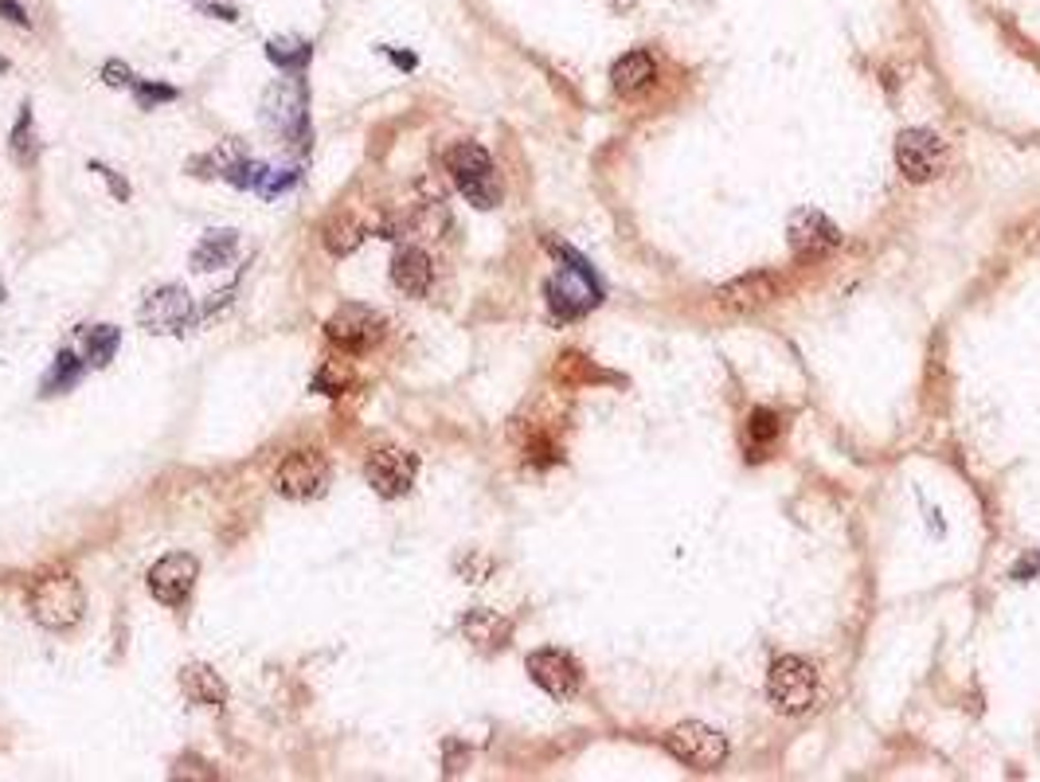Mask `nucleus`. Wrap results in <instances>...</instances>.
<instances>
[{
  "label": "nucleus",
  "mask_w": 1040,
  "mask_h": 782,
  "mask_svg": "<svg viewBox=\"0 0 1040 782\" xmlns=\"http://www.w3.org/2000/svg\"><path fill=\"white\" fill-rule=\"evenodd\" d=\"M258 121L270 138L282 141L290 153L305 157L313 146V126H310V78L305 71H282V78L262 90L258 103Z\"/></svg>",
  "instance_id": "obj_1"
},
{
  "label": "nucleus",
  "mask_w": 1040,
  "mask_h": 782,
  "mask_svg": "<svg viewBox=\"0 0 1040 782\" xmlns=\"http://www.w3.org/2000/svg\"><path fill=\"white\" fill-rule=\"evenodd\" d=\"M28 614L35 619V626L43 630H75L86 614V594L71 571H47L28 587Z\"/></svg>",
  "instance_id": "obj_2"
},
{
  "label": "nucleus",
  "mask_w": 1040,
  "mask_h": 782,
  "mask_svg": "<svg viewBox=\"0 0 1040 782\" xmlns=\"http://www.w3.org/2000/svg\"><path fill=\"white\" fill-rule=\"evenodd\" d=\"M447 172L454 176L458 192H462L465 200H470L473 207H482V212H490V207L501 204V176H497V164H493V157L485 153L478 141H458V146H450L447 153Z\"/></svg>",
  "instance_id": "obj_3"
},
{
  "label": "nucleus",
  "mask_w": 1040,
  "mask_h": 782,
  "mask_svg": "<svg viewBox=\"0 0 1040 782\" xmlns=\"http://www.w3.org/2000/svg\"><path fill=\"white\" fill-rule=\"evenodd\" d=\"M766 697L779 713L802 716L814 708L817 700V669L806 657H779L766 673Z\"/></svg>",
  "instance_id": "obj_4"
},
{
  "label": "nucleus",
  "mask_w": 1040,
  "mask_h": 782,
  "mask_svg": "<svg viewBox=\"0 0 1040 782\" xmlns=\"http://www.w3.org/2000/svg\"><path fill=\"white\" fill-rule=\"evenodd\" d=\"M196 318H200L196 301H192V293L176 282H164V286H157V290H149L146 301H141V310H138L141 329H149V333H157V336H181L184 329L196 325Z\"/></svg>",
  "instance_id": "obj_5"
},
{
  "label": "nucleus",
  "mask_w": 1040,
  "mask_h": 782,
  "mask_svg": "<svg viewBox=\"0 0 1040 782\" xmlns=\"http://www.w3.org/2000/svg\"><path fill=\"white\" fill-rule=\"evenodd\" d=\"M559 255L568 258L571 267H564L548 282V306H551V313H556V318H564V321L583 318L594 301H599V286H594V275H591V267H587L583 258L571 255V250H559Z\"/></svg>",
  "instance_id": "obj_6"
},
{
  "label": "nucleus",
  "mask_w": 1040,
  "mask_h": 782,
  "mask_svg": "<svg viewBox=\"0 0 1040 782\" xmlns=\"http://www.w3.org/2000/svg\"><path fill=\"white\" fill-rule=\"evenodd\" d=\"M384 313L361 306V301H344L341 310H333V318L325 321V336L341 353H368L372 344L384 341Z\"/></svg>",
  "instance_id": "obj_7"
},
{
  "label": "nucleus",
  "mask_w": 1040,
  "mask_h": 782,
  "mask_svg": "<svg viewBox=\"0 0 1040 782\" xmlns=\"http://www.w3.org/2000/svg\"><path fill=\"white\" fill-rule=\"evenodd\" d=\"M665 751L677 763L693 767V771H716L728 759V740L716 728H708V724L685 720L665 736Z\"/></svg>",
  "instance_id": "obj_8"
},
{
  "label": "nucleus",
  "mask_w": 1040,
  "mask_h": 782,
  "mask_svg": "<svg viewBox=\"0 0 1040 782\" xmlns=\"http://www.w3.org/2000/svg\"><path fill=\"white\" fill-rule=\"evenodd\" d=\"M329 478H333V470L321 450H293L278 465L275 490L290 501H318L329 490Z\"/></svg>",
  "instance_id": "obj_9"
},
{
  "label": "nucleus",
  "mask_w": 1040,
  "mask_h": 782,
  "mask_svg": "<svg viewBox=\"0 0 1040 782\" xmlns=\"http://www.w3.org/2000/svg\"><path fill=\"white\" fill-rule=\"evenodd\" d=\"M200 579V559L192 551H169L149 568L146 587L161 607H184L196 591Z\"/></svg>",
  "instance_id": "obj_10"
},
{
  "label": "nucleus",
  "mask_w": 1040,
  "mask_h": 782,
  "mask_svg": "<svg viewBox=\"0 0 1040 782\" xmlns=\"http://www.w3.org/2000/svg\"><path fill=\"white\" fill-rule=\"evenodd\" d=\"M896 164L912 184L935 181L939 172L946 169V146L935 129H903L900 141H896Z\"/></svg>",
  "instance_id": "obj_11"
},
{
  "label": "nucleus",
  "mask_w": 1040,
  "mask_h": 782,
  "mask_svg": "<svg viewBox=\"0 0 1040 782\" xmlns=\"http://www.w3.org/2000/svg\"><path fill=\"white\" fill-rule=\"evenodd\" d=\"M364 478L384 501H396L404 493H411L415 478H419V458L404 447H379L364 462Z\"/></svg>",
  "instance_id": "obj_12"
},
{
  "label": "nucleus",
  "mask_w": 1040,
  "mask_h": 782,
  "mask_svg": "<svg viewBox=\"0 0 1040 782\" xmlns=\"http://www.w3.org/2000/svg\"><path fill=\"white\" fill-rule=\"evenodd\" d=\"M786 243H791V250L802 258L829 255V250L841 247V227H837L826 212H817V207H798V212L786 219Z\"/></svg>",
  "instance_id": "obj_13"
},
{
  "label": "nucleus",
  "mask_w": 1040,
  "mask_h": 782,
  "mask_svg": "<svg viewBox=\"0 0 1040 782\" xmlns=\"http://www.w3.org/2000/svg\"><path fill=\"white\" fill-rule=\"evenodd\" d=\"M525 669L528 677H533V685H540L544 693L556 700L576 697L579 685H583V669H579L576 657L564 654V650H536V654H528Z\"/></svg>",
  "instance_id": "obj_14"
},
{
  "label": "nucleus",
  "mask_w": 1040,
  "mask_h": 782,
  "mask_svg": "<svg viewBox=\"0 0 1040 782\" xmlns=\"http://www.w3.org/2000/svg\"><path fill=\"white\" fill-rule=\"evenodd\" d=\"M774 298H779V282H774L771 275H743V278H731L728 286H720V290H716V306H720V310H731V313L766 310V306H771Z\"/></svg>",
  "instance_id": "obj_15"
},
{
  "label": "nucleus",
  "mask_w": 1040,
  "mask_h": 782,
  "mask_svg": "<svg viewBox=\"0 0 1040 782\" xmlns=\"http://www.w3.org/2000/svg\"><path fill=\"white\" fill-rule=\"evenodd\" d=\"M462 634L473 650L497 654V650H505L508 645V638H513V622H508L505 614L490 611V607H473V611H465V619H462Z\"/></svg>",
  "instance_id": "obj_16"
},
{
  "label": "nucleus",
  "mask_w": 1040,
  "mask_h": 782,
  "mask_svg": "<svg viewBox=\"0 0 1040 782\" xmlns=\"http://www.w3.org/2000/svg\"><path fill=\"white\" fill-rule=\"evenodd\" d=\"M392 282L396 290H404L407 298H427L430 282H435V267H430V255L422 247H399L392 258Z\"/></svg>",
  "instance_id": "obj_17"
},
{
  "label": "nucleus",
  "mask_w": 1040,
  "mask_h": 782,
  "mask_svg": "<svg viewBox=\"0 0 1040 782\" xmlns=\"http://www.w3.org/2000/svg\"><path fill=\"white\" fill-rule=\"evenodd\" d=\"M239 255V232L235 227H212V232L200 235V243L192 247V270L207 275V270H224Z\"/></svg>",
  "instance_id": "obj_18"
},
{
  "label": "nucleus",
  "mask_w": 1040,
  "mask_h": 782,
  "mask_svg": "<svg viewBox=\"0 0 1040 782\" xmlns=\"http://www.w3.org/2000/svg\"><path fill=\"white\" fill-rule=\"evenodd\" d=\"M181 688H184V697L192 700V705H200V708H219L227 705V681L219 677V673L212 669V665H204V662H192V665H184L181 669Z\"/></svg>",
  "instance_id": "obj_19"
},
{
  "label": "nucleus",
  "mask_w": 1040,
  "mask_h": 782,
  "mask_svg": "<svg viewBox=\"0 0 1040 782\" xmlns=\"http://www.w3.org/2000/svg\"><path fill=\"white\" fill-rule=\"evenodd\" d=\"M654 78H657V63L650 52H626L611 67V83L619 95H637V90H645Z\"/></svg>",
  "instance_id": "obj_20"
},
{
  "label": "nucleus",
  "mask_w": 1040,
  "mask_h": 782,
  "mask_svg": "<svg viewBox=\"0 0 1040 782\" xmlns=\"http://www.w3.org/2000/svg\"><path fill=\"white\" fill-rule=\"evenodd\" d=\"M83 372H86V361H78L71 349H60V353H55V361H52V368L43 372V379H40V396L43 399L67 396L71 387H78Z\"/></svg>",
  "instance_id": "obj_21"
},
{
  "label": "nucleus",
  "mask_w": 1040,
  "mask_h": 782,
  "mask_svg": "<svg viewBox=\"0 0 1040 782\" xmlns=\"http://www.w3.org/2000/svg\"><path fill=\"white\" fill-rule=\"evenodd\" d=\"M267 60L278 71H305L313 60V43L301 35H275V40H267Z\"/></svg>",
  "instance_id": "obj_22"
},
{
  "label": "nucleus",
  "mask_w": 1040,
  "mask_h": 782,
  "mask_svg": "<svg viewBox=\"0 0 1040 782\" xmlns=\"http://www.w3.org/2000/svg\"><path fill=\"white\" fill-rule=\"evenodd\" d=\"M9 149H12V161H17L20 169H28V164L40 161V133H35L32 103L20 106V118H17V126H12V133H9Z\"/></svg>",
  "instance_id": "obj_23"
},
{
  "label": "nucleus",
  "mask_w": 1040,
  "mask_h": 782,
  "mask_svg": "<svg viewBox=\"0 0 1040 782\" xmlns=\"http://www.w3.org/2000/svg\"><path fill=\"white\" fill-rule=\"evenodd\" d=\"M321 239H325L329 255L344 258V255H353V250L364 243V227L356 224V219H353L349 212H336L333 219H329V224L321 227Z\"/></svg>",
  "instance_id": "obj_24"
},
{
  "label": "nucleus",
  "mask_w": 1040,
  "mask_h": 782,
  "mask_svg": "<svg viewBox=\"0 0 1040 782\" xmlns=\"http://www.w3.org/2000/svg\"><path fill=\"white\" fill-rule=\"evenodd\" d=\"M121 349V329L118 325H95L83 333V353L90 368H106Z\"/></svg>",
  "instance_id": "obj_25"
},
{
  "label": "nucleus",
  "mask_w": 1040,
  "mask_h": 782,
  "mask_svg": "<svg viewBox=\"0 0 1040 782\" xmlns=\"http://www.w3.org/2000/svg\"><path fill=\"white\" fill-rule=\"evenodd\" d=\"M133 90V103H138V110H157V106L164 103H176L181 98V90L169 83H153V78H138V83L129 86Z\"/></svg>",
  "instance_id": "obj_26"
},
{
  "label": "nucleus",
  "mask_w": 1040,
  "mask_h": 782,
  "mask_svg": "<svg viewBox=\"0 0 1040 782\" xmlns=\"http://www.w3.org/2000/svg\"><path fill=\"white\" fill-rule=\"evenodd\" d=\"M301 181V169H267V176H262V184H258V196L262 200H275L282 196V192H290L293 184Z\"/></svg>",
  "instance_id": "obj_27"
},
{
  "label": "nucleus",
  "mask_w": 1040,
  "mask_h": 782,
  "mask_svg": "<svg viewBox=\"0 0 1040 782\" xmlns=\"http://www.w3.org/2000/svg\"><path fill=\"white\" fill-rule=\"evenodd\" d=\"M103 83H106V86H114V90H129V86L138 83V75L129 71V63H121V60H106V63H103Z\"/></svg>",
  "instance_id": "obj_28"
},
{
  "label": "nucleus",
  "mask_w": 1040,
  "mask_h": 782,
  "mask_svg": "<svg viewBox=\"0 0 1040 782\" xmlns=\"http://www.w3.org/2000/svg\"><path fill=\"white\" fill-rule=\"evenodd\" d=\"M90 172H98L106 181V189H110V196L118 200V204H126L133 192H129V184H126V176H118V172L110 169V164H103V161H90Z\"/></svg>",
  "instance_id": "obj_29"
},
{
  "label": "nucleus",
  "mask_w": 1040,
  "mask_h": 782,
  "mask_svg": "<svg viewBox=\"0 0 1040 782\" xmlns=\"http://www.w3.org/2000/svg\"><path fill=\"white\" fill-rule=\"evenodd\" d=\"M748 435H751V442H771L774 435H779V419H774L771 411H755L748 422Z\"/></svg>",
  "instance_id": "obj_30"
},
{
  "label": "nucleus",
  "mask_w": 1040,
  "mask_h": 782,
  "mask_svg": "<svg viewBox=\"0 0 1040 782\" xmlns=\"http://www.w3.org/2000/svg\"><path fill=\"white\" fill-rule=\"evenodd\" d=\"M313 392H321V396H341L344 392V376H336L333 364H325V368L313 376Z\"/></svg>",
  "instance_id": "obj_31"
},
{
  "label": "nucleus",
  "mask_w": 1040,
  "mask_h": 782,
  "mask_svg": "<svg viewBox=\"0 0 1040 782\" xmlns=\"http://www.w3.org/2000/svg\"><path fill=\"white\" fill-rule=\"evenodd\" d=\"M0 17L17 28H28V12L20 9V0H0Z\"/></svg>",
  "instance_id": "obj_32"
},
{
  "label": "nucleus",
  "mask_w": 1040,
  "mask_h": 782,
  "mask_svg": "<svg viewBox=\"0 0 1040 782\" xmlns=\"http://www.w3.org/2000/svg\"><path fill=\"white\" fill-rule=\"evenodd\" d=\"M379 52H384V55H387V60H392V63H396V67H399V71H415V67H419V60H415V55H411V52H399V47H379Z\"/></svg>",
  "instance_id": "obj_33"
},
{
  "label": "nucleus",
  "mask_w": 1040,
  "mask_h": 782,
  "mask_svg": "<svg viewBox=\"0 0 1040 782\" xmlns=\"http://www.w3.org/2000/svg\"><path fill=\"white\" fill-rule=\"evenodd\" d=\"M204 17H219V20H239V12L227 9V4H204Z\"/></svg>",
  "instance_id": "obj_34"
},
{
  "label": "nucleus",
  "mask_w": 1040,
  "mask_h": 782,
  "mask_svg": "<svg viewBox=\"0 0 1040 782\" xmlns=\"http://www.w3.org/2000/svg\"><path fill=\"white\" fill-rule=\"evenodd\" d=\"M0 71H9V60H4V55H0Z\"/></svg>",
  "instance_id": "obj_35"
},
{
  "label": "nucleus",
  "mask_w": 1040,
  "mask_h": 782,
  "mask_svg": "<svg viewBox=\"0 0 1040 782\" xmlns=\"http://www.w3.org/2000/svg\"><path fill=\"white\" fill-rule=\"evenodd\" d=\"M0 301H4V282H0Z\"/></svg>",
  "instance_id": "obj_36"
},
{
  "label": "nucleus",
  "mask_w": 1040,
  "mask_h": 782,
  "mask_svg": "<svg viewBox=\"0 0 1040 782\" xmlns=\"http://www.w3.org/2000/svg\"><path fill=\"white\" fill-rule=\"evenodd\" d=\"M1037 235H1040V232H1037Z\"/></svg>",
  "instance_id": "obj_37"
}]
</instances>
